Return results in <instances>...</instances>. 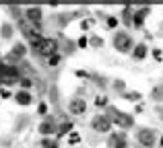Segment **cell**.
I'll use <instances>...</instances> for the list:
<instances>
[{
  "instance_id": "cell-14",
  "label": "cell",
  "mask_w": 163,
  "mask_h": 148,
  "mask_svg": "<svg viewBox=\"0 0 163 148\" xmlns=\"http://www.w3.org/2000/svg\"><path fill=\"white\" fill-rule=\"evenodd\" d=\"M12 54H15V56H19V58H21V56H25V46H23V43L15 46V47H12Z\"/></svg>"
},
{
  "instance_id": "cell-16",
  "label": "cell",
  "mask_w": 163,
  "mask_h": 148,
  "mask_svg": "<svg viewBox=\"0 0 163 148\" xmlns=\"http://www.w3.org/2000/svg\"><path fill=\"white\" fill-rule=\"evenodd\" d=\"M47 64H50V66H58L60 64V56L58 54H52V56L47 58Z\"/></svg>"
},
{
  "instance_id": "cell-21",
  "label": "cell",
  "mask_w": 163,
  "mask_h": 148,
  "mask_svg": "<svg viewBox=\"0 0 163 148\" xmlns=\"http://www.w3.org/2000/svg\"><path fill=\"white\" fill-rule=\"evenodd\" d=\"M126 99H130V101H139L140 95H139V93H128V95H126Z\"/></svg>"
},
{
  "instance_id": "cell-9",
  "label": "cell",
  "mask_w": 163,
  "mask_h": 148,
  "mask_svg": "<svg viewBox=\"0 0 163 148\" xmlns=\"http://www.w3.org/2000/svg\"><path fill=\"white\" fill-rule=\"evenodd\" d=\"M27 19H29L31 23H37V21L41 19V8H37V6H33V8H27Z\"/></svg>"
},
{
  "instance_id": "cell-15",
  "label": "cell",
  "mask_w": 163,
  "mask_h": 148,
  "mask_svg": "<svg viewBox=\"0 0 163 148\" xmlns=\"http://www.w3.org/2000/svg\"><path fill=\"white\" fill-rule=\"evenodd\" d=\"M151 97L155 99V101H161V99H163V87H157V89L153 91V95H151Z\"/></svg>"
},
{
  "instance_id": "cell-29",
  "label": "cell",
  "mask_w": 163,
  "mask_h": 148,
  "mask_svg": "<svg viewBox=\"0 0 163 148\" xmlns=\"http://www.w3.org/2000/svg\"><path fill=\"white\" fill-rule=\"evenodd\" d=\"M159 115H161V119H163V109H159Z\"/></svg>"
},
{
  "instance_id": "cell-27",
  "label": "cell",
  "mask_w": 163,
  "mask_h": 148,
  "mask_svg": "<svg viewBox=\"0 0 163 148\" xmlns=\"http://www.w3.org/2000/svg\"><path fill=\"white\" fill-rule=\"evenodd\" d=\"M0 95H2V99H8V97H11V93L8 91H0Z\"/></svg>"
},
{
  "instance_id": "cell-8",
  "label": "cell",
  "mask_w": 163,
  "mask_h": 148,
  "mask_svg": "<svg viewBox=\"0 0 163 148\" xmlns=\"http://www.w3.org/2000/svg\"><path fill=\"white\" fill-rule=\"evenodd\" d=\"M39 132H41V134H52V132H56V124H54V119H46L44 124L39 125Z\"/></svg>"
},
{
  "instance_id": "cell-28",
  "label": "cell",
  "mask_w": 163,
  "mask_h": 148,
  "mask_svg": "<svg viewBox=\"0 0 163 148\" xmlns=\"http://www.w3.org/2000/svg\"><path fill=\"white\" fill-rule=\"evenodd\" d=\"M77 76H81L83 78V76H87V72H85V70H77Z\"/></svg>"
},
{
  "instance_id": "cell-26",
  "label": "cell",
  "mask_w": 163,
  "mask_h": 148,
  "mask_svg": "<svg viewBox=\"0 0 163 148\" xmlns=\"http://www.w3.org/2000/svg\"><path fill=\"white\" fill-rule=\"evenodd\" d=\"M47 111V105L46 103H41V105H39V113H46Z\"/></svg>"
},
{
  "instance_id": "cell-2",
  "label": "cell",
  "mask_w": 163,
  "mask_h": 148,
  "mask_svg": "<svg viewBox=\"0 0 163 148\" xmlns=\"http://www.w3.org/2000/svg\"><path fill=\"white\" fill-rule=\"evenodd\" d=\"M107 119H109L112 124H118L122 130H128L130 125H132V117L120 113V111H116V109H109V117H107Z\"/></svg>"
},
{
  "instance_id": "cell-17",
  "label": "cell",
  "mask_w": 163,
  "mask_h": 148,
  "mask_svg": "<svg viewBox=\"0 0 163 148\" xmlns=\"http://www.w3.org/2000/svg\"><path fill=\"white\" fill-rule=\"evenodd\" d=\"M95 105H97V107H103V105H107V97H105V95H99V97L95 99Z\"/></svg>"
},
{
  "instance_id": "cell-1",
  "label": "cell",
  "mask_w": 163,
  "mask_h": 148,
  "mask_svg": "<svg viewBox=\"0 0 163 148\" xmlns=\"http://www.w3.org/2000/svg\"><path fill=\"white\" fill-rule=\"evenodd\" d=\"M19 80V70L12 66H0V82L2 84H15Z\"/></svg>"
},
{
  "instance_id": "cell-19",
  "label": "cell",
  "mask_w": 163,
  "mask_h": 148,
  "mask_svg": "<svg viewBox=\"0 0 163 148\" xmlns=\"http://www.w3.org/2000/svg\"><path fill=\"white\" fill-rule=\"evenodd\" d=\"M70 130H72V124H64V125L58 130V136H64L66 132H70Z\"/></svg>"
},
{
  "instance_id": "cell-18",
  "label": "cell",
  "mask_w": 163,
  "mask_h": 148,
  "mask_svg": "<svg viewBox=\"0 0 163 148\" xmlns=\"http://www.w3.org/2000/svg\"><path fill=\"white\" fill-rule=\"evenodd\" d=\"M68 142L70 144H79V142H81V136H79L77 132H72V134L68 136Z\"/></svg>"
},
{
  "instance_id": "cell-4",
  "label": "cell",
  "mask_w": 163,
  "mask_h": 148,
  "mask_svg": "<svg viewBox=\"0 0 163 148\" xmlns=\"http://www.w3.org/2000/svg\"><path fill=\"white\" fill-rule=\"evenodd\" d=\"M114 47H116L118 52H128L130 47H132V39H130L128 33H118L114 37Z\"/></svg>"
},
{
  "instance_id": "cell-30",
  "label": "cell",
  "mask_w": 163,
  "mask_h": 148,
  "mask_svg": "<svg viewBox=\"0 0 163 148\" xmlns=\"http://www.w3.org/2000/svg\"><path fill=\"white\" fill-rule=\"evenodd\" d=\"M161 146H163V138H161Z\"/></svg>"
},
{
  "instance_id": "cell-20",
  "label": "cell",
  "mask_w": 163,
  "mask_h": 148,
  "mask_svg": "<svg viewBox=\"0 0 163 148\" xmlns=\"http://www.w3.org/2000/svg\"><path fill=\"white\" fill-rule=\"evenodd\" d=\"M11 33H12V27L11 25H4V27H2V35H4V37H11Z\"/></svg>"
},
{
  "instance_id": "cell-12",
  "label": "cell",
  "mask_w": 163,
  "mask_h": 148,
  "mask_svg": "<svg viewBox=\"0 0 163 148\" xmlns=\"http://www.w3.org/2000/svg\"><path fill=\"white\" fill-rule=\"evenodd\" d=\"M145 54H147V46H145V43H139V46L134 47V58H136V60H142Z\"/></svg>"
},
{
  "instance_id": "cell-31",
  "label": "cell",
  "mask_w": 163,
  "mask_h": 148,
  "mask_svg": "<svg viewBox=\"0 0 163 148\" xmlns=\"http://www.w3.org/2000/svg\"><path fill=\"white\" fill-rule=\"evenodd\" d=\"M50 148H54V146H50Z\"/></svg>"
},
{
  "instance_id": "cell-5",
  "label": "cell",
  "mask_w": 163,
  "mask_h": 148,
  "mask_svg": "<svg viewBox=\"0 0 163 148\" xmlns=\"http://www.w3.org/2000/svg\"><path fill=\"white\" fill-rule=\"evenodd\" d=\"M136 138H139V142L142 144V146H153L155 144V134H153V130H140L139 134H136Z\"/></svg>"
},
{
  "instance_id": "cell-3",
  "label": "cell",
  "mask_w": 163,
  "mask_h": 148,
  "mask_svg": "<svg viewBox=\"0 0 163 148\" xmlns=\"http://www.w3.org/2000/svg\"><path fill=\"white\" fill-rule=\"evenodd\" d=\"M33 52L41 54V56H52V54L56 52V41H54V39H41V41L33 47Z\"/></svg>"
},
{
  "instance_id": "cell-7",
  "label": "cell",
  "mask_w": 163,
  "mask_h": 148,
  "mask_svg": "<svg viewBox=\"0 0 163 148\" xmlns=\"http://www.w3.org/2000/svg\"><path fill=\"white\" fill-rule=\"evenodd\" d=\"M68 109H70V113L81 115V113H85V109H87V103H85V99H72Z\"/></svg>"
},
{
  "instance_id": "cell-6",
  "label": "cell",
  "mask_w": 163,
  "mask_h": 148,
  "mask_svg": "<svg viewBox=\"0 0 163 148\" xmlns=\"http://www.w3.org/2000/svg\"><path fill=\"white\" fill-rule=\"evenodd\" d=\"M93 128L97 132H107V130L112 128V121H109L105 115H95L93 117Z\"/></svg>"
},
{
  "instance_id": "cell-25",
  "label": "cell",
  "mask_w": 163,
  "mask_h": 148,
  "mask_svg": "<svg viewBox=\"0 0 163 148\" xmlns=\"http://www.w3.org/2000/svg\"><path fill=\"white\" fill-rule=\"evenodd\" d=\"M153 56H155V60H161V49H155Z\"/></svg>"
},
{
  "instance_id": "cell-23",
  "label": "cell",
  "mask_w": 163,
  "mask_h": 148,
  "mask_svg": "<svg viewBox=\"0 0 163 148\" xmlns=\"http://www.w3.org/2000/svg\"><path fill=\"white\" fill-rule=\"evenodd\" d=\"M101 43H103V41H101L99 37H93V39H91V46H95V47H99Z\"/></svg>"
},
{
  "instance_id": "cell-10",
  "label": "cell",
  "mask_w": 163,
  "mask_h": 148,
  "mask_svg": "<svg viewBox=\"0 0 163 148\" xmlns=\"http://www.w3.org/2000/svg\"><path fill=\"white\" fill-rule=\"evenodd\" d=\"M149 11H151V8H140V11L134 12V25H136V27L142 25V21H145V17L149 14Z\"/></svg>"
},
{
  "instance_id": "cell-24",
  "label": "cell",
  "mask_w": 163,
  "mask_h": 148,
  "mask_svg": "<svg viewBox=\"0 0 163 148\" xmlns=\"http://www.w3.org/2000/svg\"><path fill=\"white\" fill-rule=\"evenodd\" d=\"M87 43H89L87 37H81V39H79V47H87Z\"/></svg>"
},
{
  "instance_id": "cell-22",
  "label": "cell",
  "mask_w": 163,
  "mask_h": 148,
  "mask_svg": "<svg viewBox=\"0 0 163 148\" xmlns=\"http://www.w3.org/2000/svg\"><path fill=\"white\" fill-rule=\"evenodd\" d=\"M116 25H118V19H116V17H109V19H107V27H112V29H114Z\"/></svg>"
},
{
  "instance_id": "cell-11",
  "label": "cell",
  "mask_w": 163,
  "mask_h": 148,
  "mask_svg": "<svg viewBox=\"0 0 163 148\" xmlns=\"http://www.w3.org/2000/svg\"><path fill=\"white\" fill-rule=\"evenodd\" d=\"M17 101L21 103V105H29L31 103V95L27 91H19V95H17Z\"/></svg>"
},
{
  "instance_id": "cell-13",
  "label": "cell",
  "mask_w": 163,
  "mask_h": 148,
  "mask_svg": "<svg viewBox=\"0 0 163 148\" xmlns=\"http://www.w3.org/2000/svg\"><path fill=\"white\" fill-rule=\"evenodd\" d=\"M114 144H116V148H124L126 146V138H124V134H114Z\"/></svg>"
}]
</instances>
